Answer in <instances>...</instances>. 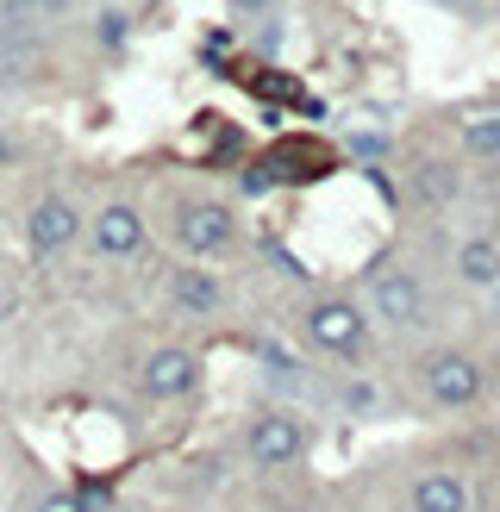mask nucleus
I'll use <instances>...</instances> for the list:
<instances>
[{
    "instance_id": "f257e3e1",
    "label": "nucleus",
    "mask_w": 500,
    "mask_h": 512,
    "mask_svg": "<svg viewBox=\"0 0 500 512\" xmlns=\"http://www.w3.org/2000/svg\"><path fill=\"white\" fill-rule=\"evenodd\" d=\"M363 338H369V325H363V313L350 300H319L313 313H307V344L319 356L350 363V356H363Z\"/></svg>"
},
{
    "instance_id": "f03ea898",
    "label": "nucleus",
    "mask_w": 500,
    "mask_h": 512,
    "mask_svg": "<svg viewBox=\"0 0 500 512\" xmlns=\"http://www.w3.org/2000/svg\"><path fill=\"white\" fill-rule=\"evenodd\" d=\"M175 238H182L188 256H219V250H232L238 219H232V207H219V200H188V207L175 213Z\"/></svg>"
},
{
    "instance_id": "7ed1b4c3",
    "label": "nucleus",
    "mask_w": 500,
    "mask_h": 512,
    "mask_svg": "<svg viewBox=\"0 0 500 512\" xmlns=\"http://www.w3.org/2000/svg\"><path fill=\"white\" fill-rule=\"evenodd\" d=\"M244 450H250L257 469H282V463H294V456L307 450V419L300 413H263L257 425H250Z\"/></svg>"
},
{
    "instance_id": "20e7f679",
    "label": "nucleus",
    "mask_w": 500,
    "mask_h": 512,
    "mask_svg": "<svg viewBox=\"0 0 500 512\" xmlns=\"http://www.w3.org/2000/svg\"><path fill=\"white\" fill-rule=\"evenodd\" d=\"M425 394H432L438 406H475L482 400V363L463 350H444L425 363Z\"/></svg>"
},
{
    "instance_id": "39448f33",
    "label": "nucleus",
    "mask_w": 500,
    "mask_h": 512,
    "mask_svg": "<svg viewBox=\"0 0 500 512\" xmlns=\"http://www.w3.org/2000/svg\"><path fill=\"white\" fill-rule=\"evenodd\" d=\"M194 381H200V363H194L188 350H175V344L150 350L144 369H138V388L150 400H182V394H194Z\"/></svg>"
},
{
    "instance_id": "423d86ee",
    "label": "nucleus",
    "mask_w": 500,
    "mask_h": 512,
    "mask_svg": "<svg viewBox=\"0 0 500 512\" xmlns=\"http://www.w3.org/2000/svg\"><path fill=\"white\" fill-rule=\"evenodd\" d=\"M369 294H375V313L388 325H419L425 319V288H419L413 269H375Z\"/></svg>"
},
{
    "instance_id": "0eeeda50",
    "label": "nucleus",
    "mask_w": 500,
    "mask_h": 512,
    "mask_svg": "<svg viewBox=\"0 0 500 512\" xmlns=\"http://www.w3.org/2000/svg\"><path fill=\"white\" fill-rule=\"evenodd\" d=\"M88 238H94L100 256H138V250H144V219L125 207V200H113V207H100V213H94Z\"/></svg>"
},
{
    "instance_id": "6e6552de",
    "label": "nucleus",
    "mask_w": 500,
    "mask_h": 512,
    "mask_svg": "<svg viewBox=\"0 0 500 512\" xmlns=\"http://www.w3.org/2000/svg\"><path fill=\"white\" fill-rule=\"evenodd\" d=\"M25 232H32V250L38 256H57V250H69L75 238H82V219H75L69 200H38L32 219H25Z\"/></svg>"
},
{
    "instance_id": "1a4fd4ad",
    "label": "nucleus",
    "mask_w": 500,
    "mask_h": 512,
    "mask_svg": "<svg viewBox=\"0 0 500 512\" xmlns=\"http://www.w3.org/2000/svg\"><path fill=\"white\" fill-rule=\"evenodd\" d=\"M413 512H469V488H463V475H450V469L419 475V481H413Z\"/></svg>"
},
{
    "instance_id": "9d476101",
    "label": "nucleus",
    "mask_w": 500,
    "mask_h": 512,
    "mask_svg": "<svg viewBox=\"0 0 500 512\" xmlns=\"http://www.w3.org/2000/svg\"><path fill=\"white\" fill-rule=\"evenodd\" d=\"M169 294H175V306H188V313H219V300H225V288L213 281V269L169 275Z\"/></svg>"
},
{
    "instance_id": "9b49d317",
    "label": "nucleus",
    "mask_w": 500,
    "mask_h": 512,
    "mask_svg": "<svg viewBox=\"0 0 500 512\" xmlns=\"http://www.w3.org/2000/svg\"><path fill=\"white\" fill-rule=\"evenodd\" d=\"M457 275L469 281V288H494V281H500V244H494V238L457 244Z\"/></svg>"
},
{
    "instance_id": "f8f14e48",
    "label": "nucleus",
    "mask_w": 500,
    "mask_h": 512,
    "mask_svg": "<svg viewBox=\"0 0 500 512\" xmlns=\"http://www.w3.org/2000/svg\"><path fill=\"white\" fill-rule=\"evenodd\" d=\"M463 150L469 157H500V113H482L463 125Z\"/></svg>"
},
{
    "instance_id": "ddd939ff",
    "label": "nucleus",
    "mask_w": 500,
    "mask_h": 512,
    "mask_svg": "<svg viewBox=\"0 0 500 512\" xmlns=\"http://www.w3.org/2000/svg\"><path fill=\"white\" fill-rule=\"evenodd\" d=\"M94 38H100V50H119L125 38H132V19H125L119 7H107V13L94 19Z\"/></svg>"
},
{
    "instance_id": "4468645a",
    "label": "nucleus",
    "mask_w": 500,
    "mask_h": 512,
    "mask_svg": "<svg viewBox=\"0 0 500 512\" xmlns=\"http://www.w3.org/2000/svg\"><path fill=\"white\" fill-rule=\"evenodd\" d=\"M419 200H450V169L444 163H425L419 169Z\"/></svg>"
},
{
    "instance_id": "2eb2a0df",
    "label": "nucleus",
    "mask_w": 500,
    "mask_h": 512,
    "mask_svg": "<svg viewBox=\"0 0 500 512\" xmlns=\"http://www.w3.org/2000/svg\"><path fill=\"white\" fill-rule=\"evenodd\" d=\"M38 512H88V500H82V494H44Z\"/></svg>"
},
{
    "instance_id": "dca6fc26",
    "label": "nucleus",
    "mask_w": 500,
    "mask_h": 512,
    "mask_svg": "<svg viewBox=\"0 0 500 512\" xmlns=\"http://www.w3.org/2000/svg\"><path fill=\"white\" fill-rule=\"evenodd\" d=\"M350 150H357V157H382V150H388V138H375V132H357V138H350Z\"/></svg>"
},
{
    "instance_id": "f3484780",
    "label": "nucleus",
    "mask_w": 500,
    "mask_h": 512,
    "mask_svg": "<svg viewBox=\"0 0 500 512\" xmlns=\"http://www.w3.org/2000/svg\"><path fill=\"white\" fill-rule=\"evenodd\" d=\"M19 7H25V13H63L69 0H19Z\"/></svg>"
},
{
    "instance_id": "a211bd4d",
    "label": "nucleus",
    "mask_w": 500,
    "mask_h": 512,
    "mask_svg": "<svg viewBox=\"0 0 500 512\" xmlns=\"http://www.w3.org/2000/svg\"><path fill=\"white\" fill-rule=\"evenodd\" d=\"M238 13H263V7H275V0H232Z\"/></svg>"
},
{
    "instance_id": "6ab92c4d",
    "label": "nucleus",
    "mask_w": 500,
    "mask_h": 512,
    "mask_svg": "<svg viewBox=\"0 0 500 512\" xmlns=\"http://www.w3.org/2000/svg\"><path fill=\"white\" fill-rule=\"evenodd\" d=\"M7 157H13V138H7V132H0V163H7Z\"/></svg>"
}]
</instances>
